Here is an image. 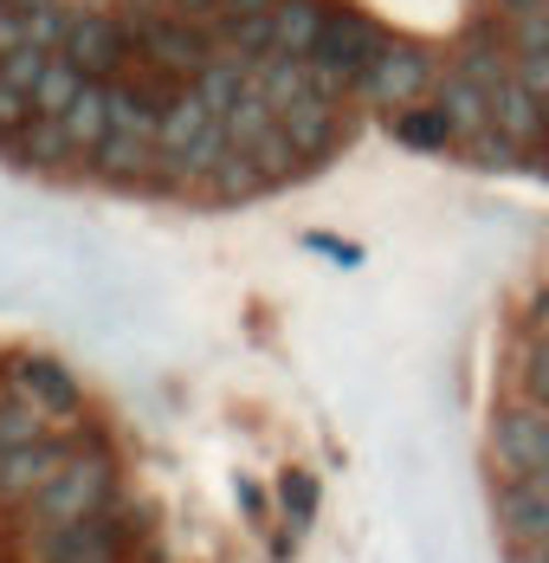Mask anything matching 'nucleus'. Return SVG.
<instances>
[{
	"mask_svg": "<svg viewBox=\"0 0 549 563\" xmlns=\"http://www.w3.org/2000/svg\"><path fill=\"white\" fill-rule=\"evenodd\" d=\"M388 33L369 20V13H349V7H329L324 20V40H317V53H311V85L336 98V91H349V85H362L369 78V65L382 58Z\"/></svg>",
	"mask_w": 549,
	"mask_h": 563,
	"instance_id": "1",
	"label": "nucleus"
},
{
	"mask_svg": "<svg viewBox=\"0 0 549 563\" xmlns=\"http://www.w3.org/2000/svg\"><path fill=\"white\" fill-rule=\"evenodd\" d=\"M110 493H116V466H110V453H71V460L53 473V486L33 499V518H40L46 531H65V525L98 518V511L110 506Z\"/></svg>",
	"mask_w": 549,
	"mask_h": 563,
	"instance_id": "2",
	"label": "nucleus"
},
{
	"mask_svg": "<svg viewBox=\"0 0 549 563\" xmlns=\"http://www.w3.org/2000/svg\"><path fill=\"white\" fill-rule=\"evenodd\" d=\"M485 448H492L497 479H549V415L530 401L497 408Z\"/></svg>",
	"mask_w": 549,
	"mask_h": 563,
	"instance_id": "3",
	"label": "nucleus"
},
{
	"mask_svg": "<svg viewBox=\"0 0 549 563\" xmlns=\"http://www.w3.org/2000/svg\"><path fill=\"white\" fill-rule=\"evenodd\" d=\"M434 85V53L421 46V40H388L382 58L369 65V78H362V98L369 104H382V111H414L421 104V91Z\"/></svg>",
	"mask_w": 549,
	"mask_h": 563,
	"instance_id": "4",
	"label": "nucleus"
},
{
	"mask_svg": "<svg viewBox=\"0 0 549 563\" xmlns=\"http://www.w3.org/2000/svg\"><path fill=\"white\" fill-rule=\"evenodd\" d=\"M136 53V33L116 20V13H78L71 40H65V58L91 78V85H116V71Z\"/></svg>",
	"mask_w": 549,
	"mask_h": 563,
	"instance_id": "5",
	"label": "nucleus"
},
{
	"mask_svg": "<svg viewBox=\"0 0 549 563\" xmlns=\"http://www.w3.org/2000/svg\"><path fill=\"white\" fill-rule=\"evenodd\" d=\"M136 46L156 58L168 78H201V71L214 65V40H208L194 20H181V13H168V20H143V26H136Z\"/></svg>",
	"mask_w": 549,
	"mask_h": 563,
	"instance_id": "6",
	"label": "nucleus"
},
{
	"mask_svg": "<svg viewBox=\"0 0 549 563\" xmlns=\"http://www.w3.org/2000/svg\"><path fill=\"white\" fill-rule=\"evenodd\" d=\"M497 531L511 551L549 544V479H497Z\"/></svg>",
	"mask_w": 549,
	"mask_h": 563,
	"instance_id": "7",
	"label": "nucleus"
},
{
	"mask_svg": "<svg viewBox=\"0 0 549 563\" xmlns=\"http://www.w3.org/2000/svg\"><path fill=\"white\" fill-rule=\"evenodd\" d=\"M278 130H284V143L298 150V163H324L329 150L343 143V117H336V98H324V91L298 98L291 111L278 117Z\"/></svg>",
	"mask_w": 549,
	"mask_h": 563,
	"instance_id": "8",
	"label": "nucleus"
},
{
	"mask_svg": "<svg viewBox=\"0 0 549 563\" xmlns=\"http://www.w3.org/2000/svg\"><path fill=\"white\" fill-rule=\"evenodd\" d=\"M116 551H123V525H116L110 506L85 525L46 531V563H116Z\"/></svg>",
	"mask_w": 549,
	"mask_h": 563,
	"instance_id": "9",
	"label": "nucleus"
},
{
	"mask_svg": "<svg viewBox=\"0 0 549 563\" xmlns=\"http://www.w3.org/2000/svg\"><path fill=\"white\" fill-rule=\"evenodd\" d=\"M13 389L26 395L40 415H78L85 408V395L71 383V369L53 363V356H13Z\"/></svg>",
	"mask_w": 549,
	"mask_h": 563,
	"instance_id": "10",
	"label": "nucleus"
},
{
	"mask_svg": "<svg viewBox=\"0 0 549 563\" xmlns=\"http://www.w3.org/2000/svg\"><path fill=\"white\" fill-rule=\"evenodd\" d=\"M492 130L504 136V143H517L524 156L544 143V98H537L517 71H511V78L492 91Z\"/></svg>",
	"mask_w": 549,
	"mask_h": 563,
	"instance_id": "11",
	"label": "nucleus"
},
{
	"mask_svg": "<svg viewBox=\"0 0 549 563\" xmlns=\"http://www.w3.org/2000/svg\"><path fill=\"white\" fill-rule=\"evenodd\" d=\"M65 460H71V453H58L53 441H33V448L0 453V493H7V499H40Z\"/></svg>",
	"mask_w": 549,
	"mask_h": 563,
	"instance_id": "12",
	"label": "nucleus"
},
{
	"mask_svg": "<svg viewBox=\"0 0 549 563\" xmlns=\"http://www.w3.org/2000/svg\"><path fill=\"white\" fill-rule=\"evenodd\" d=\"M329 7L324 0H278L272 7V53L278 58H311L324 40Z\"/></svg>",
	"mask_w": 549,
	"mask_h": 563,
	"instance_id": "13",
	"label": "nucleus"
},
{
	"mask_svg": "<svg viewBox=\"0 0 549 563\" xmlns=\"http://www.w3.org/2000/svg\"><path fill=\"white\" fill-rule=\"evenodd\" d=\"M434 104L446 111V123H452L466 143L492 130V91H485V85H472L466 71H446V78H439V85H434Z\"/></svg>",
	"mask_w": 549,
	"mask_h": 563,
	"instance_id": "14",
	"label": "nucleus"
},
{
	"mask_svg": "<svg viewBox=\"0 0 549 563\" xmlns=\"http://www.w3.org/2000/svg\"><path fill=\"white\" fill-rule=\"evenodd\" d=\"M58 130H65V143L71 150H85V156H98L110 136V85H85L78 91V104L58 117Z\"/></svg>",
	"mask_w": 549,
	"mask_h": 563,
	"instance_id": "15",
	"label": "nucleus"
},
{
	"mask_svg": "<svg viewBox=\"0 0 549 563\" xmlns=\"http://www.w3.org/2000/svg\"><path fill=\"white\" fill-rule=\"evenodd\" d=\"M452 136H459V130L446 123L439 104H414V111L394 117V143H407V150H427V156H434V150H446Z\"/></svg>",
	"mask_w": 549,
	"mask_h": 563,
	"instance_id": "16",
	"label": "nucleus"
},
{
	"mask_svg": "<svg viewBox=\"0 0 549 563\" xmlns=\"http://www.w3.org/2000/svg\"><path fill=\"white\" fill-rule=\"evenodd\" d=\"M504 26H511V53L517 58L549 53V0H511L504 7Z\"/></svg>",
	"mask_w": 549,
	"mask_h": 563,
	"instance_id": "17",
	"label": "nucleus"
},
{
	"mask_svg": "<svg viewBox=\"0 0 549 563\" xmlns=\"http://www.w3.org/2000/svg\"><path fill=\"white\" fill-rule=\"evenodd\" d=\"M85 85H91V78H85V71H78L65 53H58L53 71H46V85H40V98H33V111L46 117V123H58V117L78 104V91H85Z\"/></svg>",
	"mask_w": 549,
	"mask_h": 563,
	"instance_id": "18",
	"label": "nucleus"
},
{
	"mask_svg": "<svg viewBox=\"0 0 549 563\" xmlns=\"http://www.w3.org/2000/svg\"><path fill=\"white\" fill-rule=\"evenodd\" d=\"M33 441H46V415L26 395H0V453L33 448Z\"/></svg>",
	"mask_w": 549,
	"mask_h": 563,
	"instance_id": "19",
	"label": "nucleus"
},
{
	"mask_svg": "<svg viewBox=\"0 0 549 563\" xmlns=\"http://www.w3.org/2000/svg\"><path fill=\"white\" fill-rule=\"evenodd\" d=\"M53 58H58V53L20 46V53H7V58H0V85H7V91H20V98H40V85H46Z\"/></svg>",
	"mask_w": 549,
	"mask_h": 563,
	"instance_id": "20",
	"label": "nucleus"
},
{
	"mask_svg": "<svg viewBox=\"0 0 549 563\" xmlns=\"http://www.w3.org/2000/svg\"><path fill=\"white\" fill-rule=\"evenodd\" d=\"M91 163L104 175H116V181H130V175H143L156 163V143H143V136H104V150H98Z\"/></svg>",
	"mask_w": 549,
	"mask_h": 563,
	"instance_id": "21",
	"label": "nucleus"
},
{
	"mask_svg": "<svg viewBox=\"0 0 549 563\" xmlns=\"http://www.w3.org/2000/svg\"><path fill=\"white\" fill-rule=\"evenodd\" d=\"M259 188H272L253 156H239V150H226V163L214 169V195L220 201H246V195H259Z\"/></svg>",
	"mask_w": 549,
	"mask_h": 563,
	"instance_id": "22",
	"label": "nucleus"
},
{
	"mask_svg": "<svg viewBox=\"0 0 549 563\" xmlns=\"http://www.w3.org/2000/svg\"><path fill=\"white\" fill-rule=\"evenodd\" d=\"M20 143H26V163H40V169H53L58 156H71L65 130H58V123H46V117H40V123H33V130H26Z\"/></svg>",
	"mask_w": 549,
	"mask_h": 563,
	"instance_id": "23",
	"label": "nucleus"
},
{
	"mask_svg": "<svg viewBox=\"0 0 549 563\" xmlns=\"http://www.w3.org/2000/svg\"><path fill=\"white\" fill-rule=\"evenodd\" d=\"M466 156H472L479 169H517V163H524V150H517V143H504L497 130H485V136H472V143H466Z\"/></svg>",
	"mask_w": 549,
	"mask_h": 563,
	"instance_id": "24",
	"label": "nucleus"
},
{
	"mask_svg": "<svg viewBox=\"0 0 549 563\" xmlns=\"http://www.w3.org/2000/svg\"><path fill=\"white\" fill-rule=\"evenodd\" d=\"M20 46H33V13L20 0H0V58L20 53Z\"/></svg>",
	"mask_w": 549,
	"mask_h": 563,
	"instance_id": "25",
	"label": "nucleus"
},
{
	"mask_svg": "<svg viewBox=\"0 0 549 563\" xmlns=\"http://www.w3.org/2000/svg\"><path fill=\"white\" fill-rule=\"evenodd\" d=\"M524 389H530V408H544L549 415V343L544 338L524 350Z\"/></svg>",
	"mask_w": 549,
	"mask_h": 563,
	"instance_id": "26",
	"label": "nucleus"
},
{
	"mask_svg": "<svg viewBox=\"0 0 549 563\" xmlns=\"http://www.w3.org/2000/svg\"><path fill=\"white\" fill-rule=\"evenodd\" d=\"M278 499H284V511L304 525V518L317 511V479H311V473H284V479H278Z\"/></svg>",
	"mask_w": 549,
	"mask_h": 563,
	"instance_id": "27",
	"label": "nucleus"
},
{
	"mask_svg": "<svg viewBox=\"0 0 549 563\" xmlns=\"http://www.w3.org/2000/svg\"><path fill=\"white\" fill-rule=\"evenodd\" d=\"M33 123H40L33 98H20V91H7V85H0V143H7V136H26Z\"/></svg>",
	"mask_w": 549,
	"mask_h": 563,
	"instance_id": "28",
	"label": "nucleus"
},
{
	"mask_svg": "<svg viewBox=\"0 0 549 563\" xmlns=\"http://www.w3.org/2000/svg\"><path fill=\"white\" fill-rule=\"evenodd\" d=\"M517 78L537 91V98H549V53H530V58H517Z\"/></svg>",
	"mask_w": 549,
	"mask_h": 563,
	"instance_id": "29",
	"label": "nucleus"
},
{
	"mask_svg": "<svg viewBox=\"0 0 549 563\" xmlns=\"http://www.w3.org/2000/svg\"><path fill=\"white\" fill-rule=\"evenodd\" d=\"M278 0H220V26L226 20H253V13H272Z\"/></svg>",
	"mask_w": 549,
	"mask_h": 563,
	"instance_id": "30",
	"label": "nucleus"
},
{
	"mask_svg": "<svg viewBox=\"0 0 549 563\" xmlns=\"http://www.w3.org/2000/svg\"><path fill=\"white\" fill-rule=\"evenodd\" d=\"M511 563H549V544H537V551H511Z\"/></svg>",
	"mask_w": 549,
	"mask_h": 563,
	"instance_id": "31",
	"label": "nucleus"
},
{
	"mask_svg": "<svg viewBox=\"0 0 549 563\" xmlns=\"http://www.w3.org/2000/svg\"><path fill=\"white\" fill-rule=\"evenodd\" d=\"M544 143H549V98H544Z\"/></svg>",
	"mask_w": 549,
	"mask_h": 563,
	"instance_id": "32",
	"label": "nucleus"
}]
</instances>
